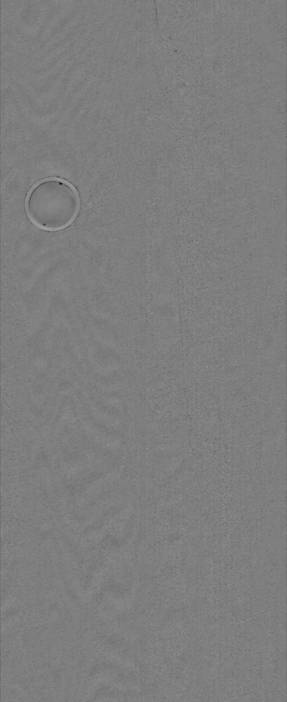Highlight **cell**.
<instances>
[{
    "label": "cell",
    "mask_w": 287,
    "mask_h": 702,
    "mask_svg": "<svg viewBox=\"0 0 287 702\" xmlns=\"http://www.w3.org/2000/svg\"><path fill=\"white\" fill-rule=\"evenodd\" d=\"M25 214L36 228L56 232L66 228L77 219L81 199L69 181L56 176L42 178L27 191L24 202Z\"/></svg>",
    "instance_id": "obj_1"
}]
</instances>
